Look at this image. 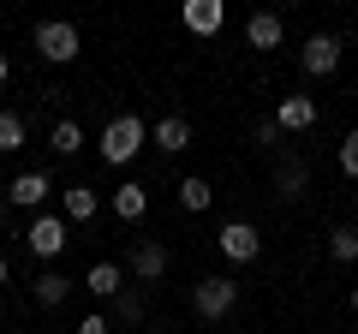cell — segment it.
<instances>
[{
	"mask_svg": "<svg viewBox=\"0 0 358 334\" xmlns=\"http://www.w3.org/2000/svg\"><path fill=\"white\" fill-rule=\"evenodd\" d=\"M143 143H150V126H143L138 114H114L102 126V138H96V155H102L108 167H131L143 155Z\"/></svg>",
	"mask_w": 358,
	"mask_h": 334,
	"instance_id": "cell-1",
	"label": "cell"
},
{
	"mask_svg": "<svg viewBox=\"0 0 358 334\" xmlns=\"http://www.w3.org/2000/svg\"><path fill=\"white\" fill-rule=\"evenodd\" d=\"M36 54L48 66H72L78 54H84V36H78V24H66V18H48V24H36Z\"/></svg>",
	"mask_w": 358,
	"mask_h": 334,
	"instance_id": "cell-2",
	"label": "cell"
},
{
	"mask_svg": "<svg viewBox=\"0 0 358 334\" xmlns=\"http://www.w3.org/2000/svg\"><path fill=\"white\" fill-rule=\"evenodd\" d=\"M233 305H239V286H233L227 275H203V281L192 286V310H197L203 322H221Z\"/></svg>",
	"mask_w": 358,
	"mask_h": 334,
	"instance_id": "cell-3",
	"label": "cell"
},
{
	"mask_svg": "<svg viewBox=\"0 0 358 334\" xmlns=\"http://www.w3.org/2000/svg\"><path fill=\"white\" fill-rule=\"evenodd\" d=\"M66 233H72V227H66V215H30V227H24V251H30L36 263H54V257L66 251Z\"/></svg>",
	"mask_w": 358,
	"mask_h": 334,
	"instance_id": "cell-4",
	"label": "cell"
},
{
	"mask_svg": "<svg viewBox=\"0 0 358 334\" xmlns=\"http://www.w3.org/2000/svg\"><path fill=\"white\" fill-rule=\"evenodd\" d=\"M215 251L227 263H257V257H263V233H257L251 221H227V227L215 233Z\"/></svg>",
	"mask_w": 358,
	"mask_h": 334,
	"instance_id": "cell-5",
	"label": "cell"
},
{
	"mask_svg": "<svg viewBox=\"0 0 358 334\" xmlns=\"http://www.w3.org/2000/svg\"><path fill=\"white\" fill-rule=\"evenodd\" d=\"M54 197V173H42V167H30V173H13V185H6V203L13 209H36Z\"/></svg>",
	"mask_w": 358,
	"mask_h": 334,
	"instance_id": "cell-6",
	"label": "cell"
},
{
	"mask_svg": "<svg viewBox=\"0 0 358 334\" xmlns=\"http://www.w3.org/2000/svg\"><path fill=\"white\" fill-rule=\"evenodd\" d=\"M299 66H305L310 78H329L334 66H341V36H329V30L305 36V48H299Z\"/></svg>",
	"mask_w": 358,
	"mask_h": 334,
	"instance_id": "cell-7",
	"label": "cell"
},
{
	"mask_svg": "<svg viewBox=\"0 0 358 334\" xmlns=\"http://www.w3.org/2000/svg\"><path fill=\"white\" fill-rule=\"evenodd\" d=\"M96 209H102V191L96 185H66L60 191V215H66V227H84V221H96Z\"/></svg>",
	"mask_w": 358,
	"mask_h": 334,
	"instance_id": "cell-8",
	"label": "cell"
},
{
	"mask_svg": "<svg viewBox=\"0 0 358 334\" xmlns=\"http://www.w3.org/2000/svg\"><path fill=\"white\" fill-rule=\"evenodd\" d=\"M179 24L192 30V36H215V30L227 24V6H221V0H185V6H179Z\"/></svg>",
	"mask_w": 358,
	"mask_h": 334,
	"instance_id": "cell-9",
	"label": "cell"
},
{
	"mask_svg": "<svg viewBox=\"0 0 358 334\" xmlns=\"http://www.w3.org/2000/svg\"><path fill=\"white\" fill-rule=\"evenodd\" d=\"M150 143H155L162 155H185V150H192V126H185L179 114H162V119L150 126Z\"/></svg>",
	"mask_w": 358,
	"mask_h": 334,
	"instance_id": "cell-10",
	"label": "cell"
},
{
	"mask_svg": "<svg viewBox=\"0 0 358 334\" xmlns=\"http://www.w3.org/2000/svg\"><path fill=\"white\" fill-rule=\"evenodd\" d=\"M245 42H251L257 54H275L287 42V24H281V13H251V24H245Z\"/></svg>",
	"mask_w": 358,
	"mask_h": 334,
	"instance_id": "cell-11",
	"label": "cell"
},
{
	"mask_svg": "<svg viewBox=\"0 0 358 334\" xmlns=\"http://www.w3.org/2000/svg\"><path fill=\"white\" fill-rule=\"evenodd\" d=\"M317 126V102L310 96H281L275 102V131H310Z\"/></svg>",
	"mask_w": 358,
	"mask_h": 334,
	"instance_id": "cell-12",
	"label": "cell"
},
{
	"mask_svg": "<svg viewBox=\"0 0 358 334\" xmlns=\"http://www.w3.org/2000/svg\"><path fill=\"white\" fill-rule=\"evenodd\" d=\"M108 209H114V215L131 227V221H143V215H150V191H143L138 180H126V185H114V191H108Z\"/></svg>",
	"mask_w": 358,
	"mask_h": 334,
	"instance_id": "cell-13",
	"label": "cell"
},
{
	"mask_svg": "<svg viewBox=\"0 0 358 334\" xmlns=\"http://www.w3.org/2000/svg\"><path fill=\"white\" fill-rule=\"evenodd\" d=\"M162 275H167V245L143 239L138 251H131V281H162Z\"/></svg>",
	"mask_w": 358,
	"mask_h": 334,
	"instance_id": "cell-14",
	"label": "cell"
},
{
	"mask_svg": "<svg viewBox=\"0 0 358 334\" xmlns=\"http://www.w3.org/2000/svg\"><path fill=\"white\" fill-rule=\"evenodd\" d=\"M84 293H96V298L126 293V269H120V263H96V269L84 275Z\"/></svg>",
	"mask_w": 358,
	"mask_h": 334,
	"instance_id": "cell-15",
	"label": "cell"
},
{
	"mask_svg": "<svg viewBox=\"0 0 358 334\" xmlns=\"http://www.w3.org/2000/svg\"><path fill=\"white\" fill-rule=\"evenodd\" d=\"M209 203H215V185H209L203 173H185V180H179V209H192V215H203Z\"/></svg>",
	"mask_w": 358,
	"mask_h": 334,
	"instance_id": "cell-16",
	"label": "cell"
},
{
	"mask_svg": "<svg viewBox=\"0 0 358 334\" xmlns=\"http://www.w3.org/2000/svg\"><path fill=\"white\" fill-rule=\"evenodd\" d=\"M72 286H78V281H66V275H54V269L36 275V305H42V310H60L66 298H72Z\"/></svg>",
	"mask_w": 358,
	"mask_h": 334,
	"instance_id": "cell-17",
	"label": "cell"
},
{
	"mask_svg": "<svg viewBox=\"0 0 358 334\" xmlns=\"http://www.w3.org/2000/svg\"><path fill=\"white\" fill-rule=\"evenodd\" d=\"M24 143H30V126H24V114L0 108V155H18Z\"/></svg>",
	"mask_w": 358,
	"mask_h": 334,
	"instance_id": "cell-18",
	"label": "cell"
},
{
	"mask_svg": "<svg viewBox=\"0 0 358 334\" xmlns=\"http://www.w3.org/2000/svg\"><path fill=\"white\" fill-rule=\"evenodd\" d=\"M48 150L54 155H78L84 150V126H78V119H60V126L48 131Z\"/></svg>",
	"mask_w": 358,
	"mask_h": 334,
	"instance_id": "cell-19",
	"label": "cell"
},
{
	"mask_svg": "<svg viewBox=\"0 0 358 334\" xmlns=\"http://www.w3.org/2000/svg\"><path fill=\"white\" fill-rule=\"evenodd\" d=\"M305 180H310V173H305V161H281V173H275V191H281L287 203H293V197L305 191Z\"/></svg>",
	"mask_w": 358,
	"mask_h": 334,
	"instance_id": "cell-20",
	"label": "cell"
},
{
	"mask_svg": "<svg viewBox=\"0 0 358 334\" xmlns=\"http://www.w3.org/2000/svg\"><path fill=\"white\" fill-rule=\"evenodd\" d=\"M329 257L334 263H358V227H334L329 233Z\"/></svg>",
	"mask_w": 358,
	"mask_h": 334,
	"instance_id": "cell-21",
	"label": "cell"
},
{
	"mask_svg": "<svg viewBox=\"0 0 358 334\" xmlns=\"http://www.w3.org/2000/svg\"><path fill=\"white\" fill-rule=\"evenodd\" d=\"M108 305H114V322H143V293H131V286H126V293H114Z\"/></svg>",
	"mask_w": 358,
	"mask_h": 334,
	"instance_id": "cell-22",
	"label": "cell"
},
{
	"mask_svg": "<svg viewBox=\"0 0 358 334\" xmlns=\"http://www.w3.org/2000/svg\"><path fill=\"white\" fill-rule=\"evenodd\" d=\"M341 173H346V180H358V131H346V138H341Z\"/></svg>",
	"mask_w": 358,
	"mask_h": 334,
	"instance_id": "cell-23",
	"label": "cell"
},
{
	"mask_svg": "<svg viewBox=\"0 0 358 334\" xmlns=\"http://www.w3.org/2000/svg\"><path fill=\"white\" fill-rule=\"evenodd\" d=\"M108 328H114V322H108V317H84V322H78L72 334H108Z\"/></svg>",
	"mask_w": 358,
	"mask_h": 334,
	"instance_id": "cell-24",
	"label": "cell"
},
{
	"mask_svg": "<svg viewBox=\"0 0 358 334\" xmlns=\"http://www.w3.org/2000/svg\"><path fill=\"white\" fill-rule=\"evenodd\" d=\"M6 221H13V203H6V197H0V227H6Z\"/></svg>",
	"mask_w": 358,
	"mask_h": 334,
	"instance_id": "cell-25",
	"label": "cell"
},
{
	"mask_svg": "<svg viewBox=\"0 0 358 334\" xmlns=\"http://www.w3.org/2000/svg\"><path fill=\"white\" fill-rule=\"evenodd\" d=\"M6 78H13V60H6V54H0V84H6Z\"/></svg>",
	"mask_w": 358,
	"mask_h": 334,
	"instance_id": "cell-26",
	"label": "cell"
},
{
	"mask_svg": "<svg viewBox=\"0 0 358 334\" xmlns=\"http://www.w3.org/2000/svg\"><path fill=\"white\" fill-rule=\"evenodd\" d=\"M0 281H6V257H0Z\"/></svg>",
	"mask_w": 358,
	"mask_h": 334,
	"instance_id": "cell-27",
	"label": "cell"
},
{
	"mask_svg": "<svg viewBox=\"0 0 358 334\" xmlns=\"http://www.w3.org/2000/svg\"><path fill=\"white\" fill-rule=\"evenodd\" d=\"M352 310H358V286H352Z\"/></svg>",
	"mask_w": 358,
	"mask_h": 334,
	"instance_id": "cell-28",
	"label": "cell"
},
{
	"mask_svg": "<svg viewBox=\"0 0 358 334\" xmlns=\"http://www.w3.org/2000/svg\"><path fill=\"white\" fill-rule=\"evenodd\" d=\"M150 334H162V328H150Z\"/></svg>",
	"mask_w": 358,
	"mask_h": 334,
	"instance_id": "cell-29",
	"label": "cell"
}]
</instances>
